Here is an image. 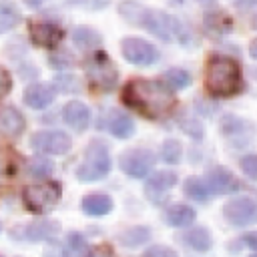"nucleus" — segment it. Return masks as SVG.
Here are the masks:
<instances>
[{"instance_id":"f257e3e1","label":"nucleus","mask_w":257,"mask_h":257,"mask_svg":"<svg viewBox=\"0 0 257 257\" xmlns=\"http://www.w3.org/2000/svg\"><path fill=\"white\" fill-rule=\"evenodd\" d=\"M122 100L147 118H163L175 108L171 86L153 78H135L122 88Z\"/></svg>"},{"instance_id":"f03ea898","label":"nucleus","mask_w":257,"mask_h":257,"mask_svg":"<svg viewBox=\"0 0 257 257\" xmlns=\"http://www.w3.org/2000/svg\"><path fill=\"white\" fill-rule=\"evenodd\" d=\"M205 86L213 96H233L243 88L241 68L229 56H211L205 68Z\"/></svg>"},{"instance_id":"7ed1b4c3","label":"nucleus","mask_w":257,"mask_h":257,"mask_svg":"<svg viewBox=\"0 0 257 257\" xmlns=\"http://www.w3.org/2000/svg\"><path fill=\"white\" fill-rule=\"evenodd\" d=\"M110 171V155H108V149L102 141H92L88 143L86 151H84V157H82V163L80 167L76 169V175L80 181H98L102 177H106Z\"/></svg>"},{"instance_id":"20e7f679","label":"nucleus","mask_w":257,"mask_h":257,"mask_svg":"<svg viewBox=\"0 0 257 257\" xmlns=\"http://www.w3.org/2000/svg\"><path fill=\"white\" fill-rule=\"evenodd\" d=\"M86 76L88 82L98 88V90H112L116 80H118V72L114 62L104 54V52H94L88 60H86Z\"/></svg>"},{"instance_id":"39448f33","label":"nucleus","mask_w":257,"mask_h":257,"mask_svg":"<svg viewBox=\"0 0 257 257\" xmlns=\"http://www.w3.org/2000/svg\"><path fill=\"white\" fill-rule=\"evenodd\" d=\"M58 201H60V185L54 183V181L26 187L24 193H22V203L32 213L50 211Z\"/></svg>"},{"instance_id":"423d86ee","label":"nucleus","mask_w":257,"mask_h":257,"mask_svg":"<svg viewBox=\"0 0 257 257\" xmlns=\"http://www.w3.org/2000/svg\"><path fill=\"white\" fill-rule=\"evenodd\" d=\"M139 26H145L149 32H153L155 36L171 42L175 36H179L181 32V24L177 18L165 14V12H151V10H145L141 12V18L137 22Z\"/></svg>"},{"instance_id":"0eeeda50","label":"nucleus","mask_w":257,"mask_h":257,"mask_svg":"<svg viewBox=\"0 0 257 257\" xmlns=\"http://www.w3.org/2000/svg\"><path fill=\"white\" fill-rule=\"evenodd\" d=\"M225 219L235 227H245L257 221V199L255 197H235L231 199L225 209Z\"/></svg>"},{"instance_id":"6e6552de","label":"nucleus","mask_w":257,"mask_h":257,"mask_svg":"<svg viewBox=\"0 0 257 257\" xmlns=\"http://www.w3.org/2000/svg\"><path fill=\"white\" fill-rule=\"evenodd\" d=\"M120 169L124 175L133 177V179H143L151 173L153 165H155V157L151 151H145V149H131V151H124L120 155Z\"/></svg>"},{"instance_id":"1a4fd4ad","label":"nucleus","mask_w":257,"mask_h":257,"mask_svg":"<svg viewBox=\"0 0 257 257\" xmlns=\"http://www.w3.org/2000/svg\"><path fill=\"white\" fill-rule=\"evenodd\" d=\"M122 56L137 66H151L159 58V50L143 38H124L120 44Z\"/></svg>"},{"instance_id":"9d476101","label":"nucleus","mask_w":257,"mask_h":257,"mask_svg":"<svg viewBox=\"0 0 257 257\" xmlns=\"http://www.w3.org/2000/svg\"><path fill=\"white\" fill-rule=\"evenodd\" d=\"M30 145L46 155H64L70 149V137L62 131H40L32 135Z\"/></svg>"},{"instance_id":"9b49d317","label":"nucleus","mask_w":257,"mask_h":257,"mask_svg":"<svg viewBox=\"0 0 257 257\" xmlns=\"http://www.w3.org/2000/svg\"><path fill=\"white\" fill-rule=\"evenodd\" d=\"M28 34H30V40L36 46H42V48H54L64 38L62 28L54 22H48V20L32 22L30 28H28Z\"/></svg>"},{"instance_id":"f8f14e48","label":"nucleus","mask_w":257,"mask_h":257,"mask_svg":"<svg viewBox=\"0 0 257 257\" xmlns=\"http://www.w3.org/2000/svg\"><path fill=\"white\" fill-rule=\"evenodd\" d=\"M175 183H177V175L175 173H171V171H159V173H155L153 177L147 179L145 193H147V197L153 203H161L167 197L169 189L175 187Z\"/></svg>"},{"instance_id":"ddd939ff","label":"nucleus","mask_w":257,"mask_h":257,"mask_svg":"<svg viewBox=\"0 0 257 257\" xmlns=\"http://www.w3.org/2000/svg\"><path fill=\"white\" fill-rule=\"evenodd\" d=\"M207 185L211 189V193H217V195H225V193H235L241 189V183L233 177V173H229L227 169L223 167H217V169H211L207 173Z\"/></svg>"},{"instance_id":"4468645a","label":"nucleus","mask_w":257,"mask_h":257,"mask_svg":"<svg viewBox=\"0 0 257 257\" xmlns=\"http://www.w3.org/2000/svg\"><path fill=\"white\" fill-rule=\"evenodd\" d=\"M24 128H26V120L16 106L0 108V135L8 139H16L24 133Z\"/></svg>"},{"instance_id":"2eb2a0df","label":"nucleus","mask_w":257,"mask_h":257,"mask_svg":"<svg viewBox=\"0 0 257 257\" xmlns=\"http://www.w3.org/2000/svg\"><path fill=\"white\" fill-rule=\"evenodd\" d=\"M62 118L70 128H74L76 133H82V131H86V126L90 122V110L84 102L70 100L62 110Z\"/></svg>"},{"instance_id":"dca6fc26","label":"nucleus","mask_w":257,"mask_h":257,"mask_svg":"<svg viewBox=\"0 0 257 257\" xmlns=\"http://www.w3.org/2000/svg\"><path fill=\"white\" fill-rule=\"evenodd\" d=\"M104 126L116 139H128V137L135 135V122H133V118L126 112H120L116 108L114 110H108L106 120H104Z\"/></svg>"},{"instance_id":"f3484780","label":"nucleus","mask_w":257,"mask_h":257,"mask_svg":"<svg viewBox=\"0 0 257 257\" xmlns=\"http://www.w3.org/2000/svg\"><path fill=\"white\" fill-rule=\"evenodd\" d=\"M52 100H54V88L48 84L36 82L24 90V102L30 108H46Z\"/></svg>"},{"instance_id":"a211bd4d","label":"nucleus","mask_w":257,"mask_h":257,"mask_svg":"<svg viewBox=\"0 0 257 257\" xmlns=\"http://www.w3.org/2000/svg\"><path fill=\"white\" fill-rule=\"evenodd\" d=\"M60 231L56 221H32L24 227V237L28 241H46L50 237H54Z\"/></svg>"},{"instance_id":"6ab92c4d","label":"nucleus","mask_w":257,"mask_h":257,"mask_svg":"<svg viewBox=\"0 0 257 257\" xmlns=\"http://www.w3.org/2000/svg\"><path fill=\"white\" fill-rule=\"evenodd\" d=\"M18 171H20V155L8 147H2L0 149V183H8L16 179Z\"/></svg>"},{"instance_id":"aec40b11","label":"nucleus","mask_w":257,"mask_h":257,"mask_svg":"<svg viewBox=\"0 0 257 257\" xmlns=\"http://www.w3.org/2000/svg\"><path fill=\"white\" fill-rule=\"evenodd\" d=\"M110 209H112V199L104 193H92V195H86L82 199V211L86 215L100 217V215L110 213Z\"/></svg>"},{"instance_id":"412c9836","label":"nucleus","mask_w":257,"mask_h":257,"mask_svg":"<svg viewBox=\"0 0 257 257\" xmlns=\"http://www.w3.org/2000/svg\"><path fill=\"white\" fill-rule=\"evenodd\" d=\"M181 241L187 247L195 249V251H207V249H211V235H209V231L205 227H193V229L185 231L181 235Z\"/></svg>"},{"instance_id":"4be33fe9","label":"nucleus","mask_w":257,"mask_h":257,"mask_svg":"<svg viewBox=\"0 0 257 257\" xmlns=\"http://www.w3.org/2000/svg\"><path fill=\"white\" fill-rule=\"evenodd\" d=\"M165 217H167V223L173 225V227H187L195 221L197 213L189 205H173V207L167 209Z\"/></svg>"},{"instance_id":"5701e85b","label":"nucleus","mask_w":257,"mask_h":257,"mask_svg":"<svg viewBox=\"0 0 257 257\" xmlns=\"http://www.w3.org/2000/svg\"><path fill=\"white\" fill-rule=\"evenodd\" d=\"M205 26L213 34H225V32H229L233 28V22H231V18L225 12L215 10V12H209L205 16Z\"/></svg>"},{"instance_id":"b1692460","label":"nucleus","mask_w":257,"mask_h":257,"mask_svg":"<svg viewBox=\"0 0 257 257\" xmlns=\"http://www.w3.org/2000/svg\"><path fill=\"white\" fill-rule=\"evenodd\" d=\"M62 257H88L86 239L80 233H68L64 241V255Z\"/></svg>"},{"instance_id":"393cba45","label":"nucleus","mask_w":257,"mask_h":257,"mask_svg":"<svg viewBox=\"0 0 257 257\" xmlns=\"http://www.w3.org/2000/svg\"><path fill=\"white\" fill-rule=\"evenodd\" d=\"M72 40H74V44L78 46V48H82V50H90V48H96L98 44H100V36L94 32V30H90V28H76L74 32H72Z\"/></svg>"},{"instance_id":"a878e982","label":"nucleus","mask_w":257,"mask_h":257,"mask_svg":"<svg viewBox=\"0 0 257 257\" xmlns=\"http://www.w3.org/2000/svg\"><path fill=\"white\" fill-rule=\"evenodd\" d=\"M185 193H187L191 199L201 201V203L211 197V189H209L207 181H201V179H197V177H191V179L185 181Z\"/></svg>"},{"instance_id":"bb28decb","label":"nucleus","mask_w":257,"mask_h":257,"mask_svg":"<svg viewBox=\"0 0 257 257\" xmlns=\"http://www.w3.org/2000/svg\"><path fill=\"white\" fill-rule=\"evenodd\" d=\"M26 171H28V175L34 177V179H44V177H48V175L54 171V165H52V161H48V159H32V161L26 165Z\"/></svg>"},{"instance_id":"cd10ccee","label":"nucleus","mask_w":257,"mask_h":257,"mask_svg":"<svg viewBox=\"0 0 257 257\" xmlns=\"http://www.w3.org/2000/svg\"><path fill=\"white\" fill-rule=\"evenodd\" d=\"M20 22V12L14 6H0V34L12 30Z\"/></svg>"},{"instance_id":"c85d7f7f","label":"nucleus","mask_w":257,"mask_h":257,"mask_svg":"<svg viewBox=\"0 0 257 257\" xmlns=\"http://www.w3.org/2000/svg\"><path fill=\"white\" fill-rule=\"evenodd\" d=\"M165 82H167L171 88L181 90V88L189 86L191 76H189V72H185V70H181V68H171V70L165 72Z\"/></svg>"},{"instance_id":"c756f323","label":"nucleus","mask_w":257,"mask_h":257,"mask_svg":"<svg viewBox=\"0 0 257 257\" xmlns=\"http://www.w3.org/2000/svg\"><path fill=\"white\" fill-rule=\"evenodd\" d=\"M181 155H183V149H181L179 141L169 139V141H165V143H163L161 157H163V161H165V163H169V165H177V163L181 161Z\"/></svg>"},{"instance_id":"7c9ffc66","label":"nucleus","mask_w":257,"mask_h":257,"mask_svg":"<svg viewBox=\"0 0 257 257\" xmlns=\"http://www.w3.org/2000/svg\"><path fill=\"white\" fill-rule=\"evenodd\" d=\"M147 239H149V229H145V227H131L128 231H124L120 235V241L126 247H137Z\"/></svg>"},{"instance_id":"2f4dec72","label":"nucleus","mask_w":257,"mask_h":257,"mask_svg":"<svg viewBox=\"0 0 257 257\" xmlns=\"http://www.w3.org/2000/svg\"><path fill=\"white\" fill-rule=\"evenodd\" d=\"M54 86H56L58 90H62V92H76V90H78L76 78H74V76H68V74L56 76V78H54Z\"/></svg>"},{"instance_id":"473e14b6","label":"nucleus","mask_w":257,"mask_h":257,"mask_svg":"<svg viewBox=\"0 0 257 257\" xmlns=\"http://www.w3.org/2000/svg\"><path fill=\"white\" fill-rule=\"evenodd\" d=\"M241 171H243L249 179L257 181V155H247V157H243V159H241Z\"/></svg>"},{"instance_id":"72a5a7b5","label":"nucleus","mask_w":257,"mask_h":257,"mask_svg":"<svg viewBox=\"0 0 257 257\" xmlns=\"http://www.w3.org/2000/svg\"><path fill=\"white\" fill-rule=\"evenodd\" d=\"M145 257H177V253H175L171 247L155 245V247H151V249L145 251Z\"/></svg>"},{"instance_id":"f704fd0d","label":"nucleus","mask_w":257,"mask_h":257,"mask_svg":"<svg viewBox=\"0 0 257 257\" xmlns=\"http://www.w3.org/2000/svg\"><path fill=\"white\" fill-rule=\"evenodd\" d=\"M12 88V78H10V72L6 68L0 66V100L10 92Z\"/></svg>"},{"instance_id":"c9c22d12","label":"nucleus","mask_w":257,"mask_h":257,"mask_svg":"<svg viewBox=\"0 0 257 257\" xmlns=\"http://www.w3.org/2000/svg\"><path fill=\"white\" fill-rule=\"evenodd\" d=\"M50 64H52L54 68L72 66V58H70V54H54V56H50Z\"/></svg>"},{"instance_id":"e433bc0d","label":"nucleus","mask_w":257,"mask_h":257,"mask_svg":"<svg viewBox=\"0 0 257 257\" xmlns=\"http://www.w3.org/2000/svg\"><path fill=\"white\" fill-rule=\"evenodd\" d=\"M88 257H112V249L108 245H98L88 253Z\"/></svg>"},{"instance_id":"4c0bfd02","label":"nucleus","mask_w":257,"mask_h":257,"mask_svg":"<svg viewBox=\"0 0 257 257\" xmlns=\"http://www.w3.org/2000/svg\"><path fill=\"white\" fill-rule=\"evenodd\" d=\"M243 241H245V245H249V247L257 249V231H253V233L245 235V237H243Z\"/></svg>"},{"instance_id":"58836bf2","label":"nucleus","mask_w":257,"mask_h":257,"mask_svg":"<svg viewBox=\"0 0 257 257\" xmlns=\"http://www.w3.org/2000/svg\"><path fill=\"white\" fill-rule=\"evenodd\" d=\"M108 2H110V0H90V6L96 8V10H100V8H104Z\"/></svg>"},{"instance_id":"ea45409f","label":"nucleus","mask_w":257,"mask_h":257,"mask_svg":"<svg viewBox=\"0 0 257 257\" xmlns=\"http://www.w3.org/2000/svg\"><path fill=\"white\" fill-rule=\"evenodd\" d=\"M249 54H251L253 58H257V38L251 42V46H249Z\"/></svg>"},{"instance_id":"a19ab883","label":"nucleus","mask_w":257,"mask_h":257,"mask_svg":"<svg viewBox=\"0 0 257 257\" xmlns=\"http://www.w3.org/2000/svg\"><path fill=\"white\" fill-rule=\"evenodd\" d=\"M24 2H26L28 6H32V8H36V6H40V4L44 2V0H24Z\"/></svg>"},{"instance_id":"79ce46f5","label":"nucleus","mask_w":257,"mask_h":257,"mask_svg":"<svg viewBox=\"0 0 257 257\" xmlns=\"http://www.w3.org/2000/svg\"><path fill=\"white\" fill-rule=\"evenodd\" d=\"M253 26H255V28H257V14H255V16H253Z\"/></svg>"},{"instance_id":"37998d69","label":"nucleus","mask_w":257,"mask_h":257,"mask_svg":"<svg viewBox=\"0 0 257 257\" xmlns=\"http://www.w3.org/2000/svg\"><path fill=\"white\" fill-rule=\"evenodd\" d=\"M199 2H209V0H199Z\"/></svg>"},{"instance_id":"c03bdc74","label":"nucleus","mask_w":257,"mask_h":257,"mask_svg":"<svg viewBox=\"0 0 257 257\" xmlns=\"http://www.w3.org/2000/svg\"><path fill=\"white\" fill-rule=\"evenodd\" d=\"M251 257H257V253H255V255H251Z\"/></svg>"},{"instance_id":"a18cd8bd","label":"nucleus","mask_w":257,"mask_h":257,"mask_svg":"<svg viewBox=\"0 0 257 257\" xmlns=\"http://www.w3.org/2000/svg\"><path fill=\"white\" fill-rule=\"evenodd\" d=\"M0 229H2V223H0Z\"/></svg>"},{"instance_id":"49530a36","label":"nucleus","mask_w":257,"mask_h":257,"mask_svg":"<svg viewBox=\"0 0 257 257\" xmlns=\"http://www.w3.org/2000/svg\"><path fill=\"white\" fill-rule=\"evenodd\" d=\"M0 257H2V255H0Z\"/></svg>"}]
</instances>
